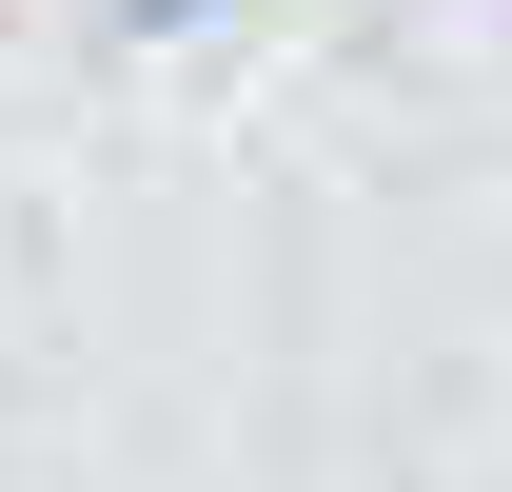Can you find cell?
<instances>
[{"label":"cell","instance_id":"6da1fadb","mask_svg":"<svg viewBox=\"0 0 512 492\" xmlns=\"http://www.w3.org/2000/svg\"><path fill=\"white\" fill-rule=\"evenodd\" d=\"M119 20H158V40H178V20H217V0H119Z\"/></svg>","mask_w":512,"mask_h":492}]
</instances>
